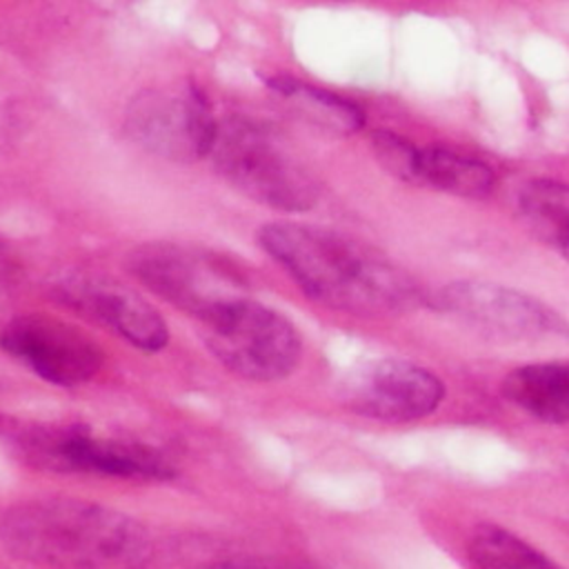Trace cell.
<instances>
[{"label":"cell","mask_w":569,"mask_h":569,"mask_svg":"<svg viewBox=\"0 0 569 569\" xmlns=\"http://www.w3.org/2000/svg\"><path fill=\"white\" fill-rule=\"evenodd\" d=\"M338 393L349 411L365 418L411 422L436 411L445 398V385L420 365L380 358L347 373Z\"/></svg>","instance_id":"9c48e42d"},{"label":"cell","mask_w":569,"mask_h":569,"mask_svg":"<svg viewBox=\"0 0 569 569\" xmlns=\"http://www.w3.org/2000/svg\"><path fill=\"white\" fill-rule=\"evenodd\" d=\"M502 396L529 416L565 425L569 422V362H536L507 373Z\"/></svg>","instance_id":"4fadbf2b"},{"label":"cell","mask_w":569,"mask_h":569,"mask_svg":"<svg viewBox=\"0 0 569 569\" xmlns=\"http://www.w3.org/2000/svg\"><path fill=\"white\" fill-rule=\"evenodd\" d=\"M0 538L11 556L49 569H140L151 553L136 520L73 498L13 507L0 522Z\"/></svg>","instance_id":"7a4b0ae2"},{"label":"cell","mask_w":569,"mask_h":569,"mask_svg":"<svg viewBox=\"0 0 569 569\" xmlns=\"http://www.w3.org/2000/svg\"><path fill=\"white\" fill-rule=\"evenodd\" d=\"M516 202L527 229L569 260V184L556 178H531L520 187Z\"/></svg>","instance_id":"5bb4252c"},{"label":"cell","mask_w":569,"mask_h":569,"mask_svg":"<svg viewBox=\"0 0 569 569\" xmlns=\"http://www.w3.org/2000/svg\"><path fill=\"white\" fill-rule=\"evenodd\" d=\"M0 347L42 380L76 387L102 367V349L80 327L47 313L11 318L0 331Z\"/></svg>","instance_id":"30bf717a"},{"label":"cell","mask_w":569,"mask_h":569,"mask_svg":"<svg viewBox=\"0 0 569 569\" xmlns=\"http://www.w3.org/2000/svg\"><path fill=\"white\" fill-rule=\"evenodd\" d=\"M467 556L473 569H562L542 551L498 525H478Z\"/></svg>","instance_id":"2e32d148"},{"label":"cell","mask_w":569,"mask_h":569,"mask_svg":"<svg viewBox=\"0 0 569 569\" xmlns=\"http://www.w3.org/2000/svg\"><path fill=\"white\" fill-rule=\"evenodd\" d=\"M13 442L29 465L51 471H82L133 480H167L171 462L140 442L93 436L80 425H38L13 431Z\"/></svg>","instance_id":"8992f818"},{"label":"cell","mask_w":569,"mask_h":569,"mask_svg":"<svg viewBox=\"0 0 569 569\" xmlns=\"http://www.w3.org/2000/svg\"><path fill=\"white\" fill-rule=\"evenodd\" d=\"M218 173L247 198L276 211H307L320 189L284 138L264 122L233 116L218 122L211 153Z\"/></svg>","instance_id":"3957f363"},{"label":"cell","mask_w":569,"mask_h":569,"mask_svg":"<svg viewBox=\"0 0 569 569\" xmlns=\"http://www.w3.org/2000/svg\"><path fill=\"white\" fill-rule=\"evenodd\" d=\"M198 322L209 351L240 378L280 380L300 360L298 329L282 313L251 298L233 300Z\"/></svg>","instance_id":"277c9868"},{"label":"cell","mask_w":569,"mask_h":569,"mask_svg":"<svg viewBox=\"0 0 569 569\" xmlns=\"http://www.w3.org/2000/svg\"><path fill=\"white\" fill-rule=\"evenodd\" d=\"M56 296L80 316L144 351H158L169 340L167 325L156 307L138 291L111 278L76 273L56 284Z\"/></svg>","instance_id":"8fae6325"},{"label":"cell","mask_w":569,"mask_h":569,"mask_svg":"<svg viewBox=\"0 0 569 569\" xmlns=\"http://www.w3.org/2000/svg\"><path fill=\"white\" fill-rule=\"evenodd\" d=\"M431 305L491 338L533 342L569 338V320L547 302L511 287L491 282H449Z\"/></svg>","instance_id":"ba28073f"},{"label":"cell","mask_w":569,"mask_h":569,"mask_svg":"<svg viewBox=\"0 0 569 569\" xmlns=\"http://www.w3.org/2000/svg\"><path fill=\"white\" fill-rule=\"evenodd\" d=\"M405 182L433 187L460 198H482L493 189L496 173L482 160L447 147H413Z\"/></svg>","instance_id":"7c38bea8"},{"label":"cell","mask_w":569,"mask_h":569,"mask_svg":"<svg viewBox=\"0 0 569 569\" xmlns=\"http://www.w3.org/2000/svg\"><path fill=\"white\" fill-rule=\"evenodd\" d=\"M124 127L138 147L171 162H196L209 156L218 133L204 91L191 80L136 93L127 107Z\"/></svg>","instance_id":"52a82bcc"},{"label":"cell","mask_w":569,"mask_h":569,"mask_svg":"<svg viewBox=\"0 0 569 569\" xmlns=\"http://www.w3.org/2000/svg\"><path fill=\"white\" fill-rule=\"evenodd\" d=\"M262 249L316 302L356 313L411 311L422 293L416 280L378 249L327 227L278 220L258 231Z\"/></svg>","instance_id":"6da1fadb"},{"label":"cell","mask_w":569,"mask_h":569,"mask_svg":"<svg viewBox=\"0 0 569 569\" xmlns=\"http://www.w3.org/2000/svg\"><path fill=\"white\" fill-rule=\"evenodd\" d=\"M18 289V269L7 247L0 242V313L11 305Z\"/></svg>","instance_id":"ac0fdd59"},{"label":"cell","mask_w":569,"mask_h":569,"mask_svg":"<svg viewBox=\"0 0 569 569\" xmlns=\"http://www.w3.org/2000/svg\"><path fill=\"white\" fill-rule=\"evenodd\" d=\"M264 82L273 93L291 102L302 118H307L309 122H316L318 127L331 133L349 136L362 129L365 124V111L353 100L340 93L307 84L287 73L267 76Z\"/></svg>","instance_id":"9a60e30c"},{"label":"cell","mask_w":569,"mask_h":569,"mask_svg":"<svg viewBox=\"0 0 569 569\" xmlns=\"http://www.w3.org/2000/svg\"><path fill=\"white\" fill-rule=\"evenodd\" d=\"M129 271L156 296L198 320L247 296L242 273L227 258L178 242H149L129 253Z\"/></svg>","instance_id":"5b68a950"},{"label":"cell","mask_w":569,"mask_h":569,"mask_svg":"<svg viewBox=\"0 0 569 569\" xmlns=\"http://www.w3.org/2000/svg\"><path fill=\"white\" fill-rule=\"evenodd\" d=\"M202 569H325L316 562L300 560V558H273V556H260V558H231L220 560L213 565H207Z\"/></svg>","instance_id":"e0dca14e"}]
</instances>
